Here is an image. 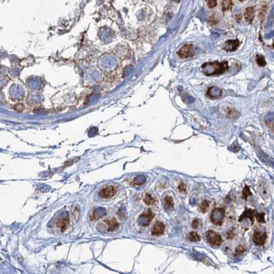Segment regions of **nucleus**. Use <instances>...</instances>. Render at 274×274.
<instances>
[{
	"label": "nucleus",
	"instance_id": "obj_5",
	"mask_svg": "<svg viewBox=\"0 0 274 274\" xmlns=\"http://www.w3.org/2000/svg\"><path fill=\"white\" fill-rule=\"evenodd\" d=\"M225 214V209L223 208H217L213 211L211 219L214 224L221 225L222 224L223 217Z\"/></svg>",
	"mask_w": 274,
	"mask_h": 274
},
{
	"label": "nucleus",
	"instance_id": "obj_29",
	"mask_svg": "<svg viewBox=\"0 0 274 274\" xmlns=\"http://www.w3.org/2000/svg\"><path fill=\"white\" fill-rule=\"evenodd\" d=\"M240 1H245V0H240Z\"/></svg>",
	"mask_w": 274,
	"mask_h": 274
},
{
	"label": "nucleus",
	"instance_id": "obj_1",
	"mask_svg": "<svg viewBox=\"0 0 274 274\" xmlns=\"http://www.w3.org/2000/svg\"><path fill=\"white\" fill-rule=\"evenodd\" d=\"M201 69L203 74L207 76H220L228 70L229 65L227 61L209 62L203 63Z\"/></svg>",
	"mask_w": 274,
	"mask_h": 274
},
{
	"label": "nucleus",
	"instance_id": "obj_7",
	"mask_svg": "<svg viewBox=\"0 0 274 274\" xmlns=\"http://www.w3.org/2000/svg\"><path fill=\"white\" fill-rule=\"evenodd\" d=\"M165 232V225L162 222L157 221L153 225V228L151 230V234L153 236H161Z\"/></svg>",
	"mask_w": 274,
	"mask_h": 274
},
{
	"label": "nucleus",
	"instance_id": "obj_19",
	"mask_svg": "<svg viewBox=\"0 0 274 274\" xmlns=\"http://www.w3.org/2000/svg\"><path fill=\"white\" fill-rule=\"evenodd\" d=\"M144 202L146 205H153L155 203V199L150 194L148 193H146L145 194V197H144Z\"/></svg>",
	"mask_w": 274,
	"mask_h": 274
},
{
	"label": "nucleus",
	"instance_id": "obj_6",
	"mask_svg": "<svg viewBox=\"0 0 274 274\" xmlns=\"http://www.w3.org/2000/svg\"><path fill=\"white\" fill-rule=\"evenodd\" d=\"M267 238V235L265 232H260L256 231L254 232L252 236L253 242L256 245H263L265 243V241Z\"/></svg>",
	"mask_w": 274,
	"mask_h": 274
},
{
	"label": "nucleus",
	"instance_id": "obj_8",
	"mask_svg": "<svg viewBox=\"0 0 274 274\" xmlns=\"http://www.w3.org/2000/svg\"><path fill=\"white\" fill-rule=\"evenodd\" d=\"M154 218V214L151 212V210L148 209V210L145 211L141 214V215L139 216V218H142V225L144 226L148 225L151 222L152 219Z\"/></svg>",
	"mask_w": 274,
	"mask_h": 274
},
{
	"label": "nucleus",
	"instance_id": "obj_21",
	"mask_svg": "<svg viewBox=\"0 0 274 274\" xmlns=\"http://www.w3.org/2000/svg\"><path fill=\"white\" fill-rule=\"evenodd\" d=\"M209 207V202L206 200H204L201 203L199 208L202 212H205Z\"/></svg>",
	"mask_w": 274,
	"mask_h": 274
},
{
	"label": "nucleus",
	"instance_id": "obj_17",
	"mask_svg": "<svg viewBox=\"0 0 274 274\" xmlns=\"http://www.w3.org/2000/svg\"><path fill=\"white\" fill-rule=\"evenodd\" d=\"M238 112L235 109L228 108L227 109V116L230 119H234L237 117Z\"/></svg>",
	"mask_w": 274,
	"mask_h": 274
},
{
	"label": "nucleus",
	"instance_id": "obj_2",
	"mask_svg": "<svg viewBox=\"0 0 274 274\" xmlns=\"http://www.w3.org/2000/svg\"><path fill=\"white\" fill-rule=\"evenodd\" d=\"M196 52V48L192 44L184 45L177 52L178 56L182 58H188L194 56Z\"/></svg>",
	"mask_w": 274,
	"mask_h": 274
},
{
	"label": "nucleus",
	"instance_id": "obj_24",
	"mask_svg": "<svg viewBox=\"0 0 274 274\" xmlns=\"http://www.w3.org/2000/svg\"><path fill=\"white\" fill-rule=\"evenodd\" d=\"M255 216L257 218L258 221L260 222V223H264V222H265V221H264V213H262V214H258V213L256 212Z\"/></svg>",
	"mask_w": 274,
	"mask_h": 274
},
{
	"label": "nucleus",
	"instance_id": "obj_20",
	"mask_svg": "<svg viewBox=\"0 0 274 274\" xmlns=\"http://www.w3.org/2000/svg\"><path fill=\"white\" fill-rule=\"evenodd\" d=\"M256 63L258 65L260 66V67H264L267 64L265 58H264V56H262V55L261 54L256 55Z\"/></svg>",
	"mask_w": 274,
	"mask_h": 274
},
{
	"label": "nucleus",
	"instance_id": "obj_25",
	"mask_svg": "<svg viewBox=\"0 0 274 274\" xmlns=\"http://www.w3.org/2000/svg\"><path fill=\"white\" fill-rule=\"evenodd\" d=\"M245 252V247H243V246H239V247H238L236 249V255H237V256H239V255H241V254H243V253H244V252Z\"/></svg>",
	"mask_w": 274,
	"mask_h": 274
},
{
	"label": "nucleus",
	"instance_id": "obj_4",
	"mask_svg": "<svg viewBox=\"0 0 274 274\" xmlns=\"http://www.w3.org/2000/svg\"><path fill=\"white\" fill-rule=\"evenodd\" d=\"M118 191L117 187L115 186H107L105 188L101 189L100 191L99 195L102 199H109L114 197Z\"/></svg>",
	"mask_w": 274,
	"mask_h": 274
},
{
	"label": "nucleus",
	"instance_id": "obj_12",
	"mask_svg": "<svg viewBox=\"0 0 274 274\" xmlns=\"http://www.w3.org/2000/svg\"><path fill=\"white\" fill-rule=\"evenodd\" d=\"M255 17V9L254 7H248L245 12V20L248 23H252Z\"/></svg>",
	"mask_w": 274,
	"mask_h": 274
},
{
	"label": "nucleus",
	"instance_id": "obj_13",
	"mask_svg": "<svg viewBox=\"0 0 274 274\" xmlns=\"http://www.w3.org/2000/svg\"><path fill=\"white\" fill-rule=\"evenodd\" d=\"M105 223H107V226H108V231L109 232H113V231L116 230V229L118 228L119 227V223L116 221L115 218H108V219L105 220Z\"/></svg>",
	"mask_w": 274,
	"mask_h": 274
},
{
	"label": "nucleus",
	"instance_id": "obj_28",
	"mask_svg": "<svg viewBox=\"0 0 274 274\" xmlns=\"http://www.w3.org/2000/svg\"><path fill=\"white\" fill-rule=\"evenodd\" d=\"M267 125L269 128L270 129H271L274 133V120L267 122Z\"/></svg>",
	"mask_w": 274,
	"mask_h": 274
},
{
	"label": "nucleus",
	"instance_id": "obj_11",
	"mask_svg": "<svg viewBox=\"0 0 274 274\" xmlns=\"http://www.w3.org/2000/svg\"><path fill=\"white\" fill-rule=\"evenodd\" d=\"M222 94V91L218 87H210L207 91V95L209 96V98H217L221 97Z\"/></svg>",
	"mask_w": 274,
	"mask_h": 274
},
{
	"label": "nucleus",
	"instance_id": "obj_27",
	"mask_svg": "<svg viewBox=\"0 0 274 274\" xmlns=\"http://www.w3.org/2000/svg\"><path fill=\"white\" fill-rule=\"evenodd\" d=\"M178 190L181 192H185L186 191V186L184 182H181L178 186Z\"/></svg>",
	"mask_w": 274,
	"mask_h": 274
},
{
	"label": "nucleus",
	"instance_id": "obj_26",
	"mask_svg": "<svg viewBox=\"0 0 274 274\" xmlns=\"http://www.w3.org/2000/svg\"><path fill=\"white\" fill-rule=\"evenodd\" d=\"M217 5V1L216 0H208L207 1V6L209 8H215Z\"/></svg>",
	"mask_w": 274,
	"mask_h": 274
},
{
	"label": "nucleus",
	"instance_id": "obj_14",
	"mask_svg": "<svg viewBox=\"0 0 274 274\" xmlns=\"http://www.w3.org/2000/svg\"><path fill=\"white\" fill-rule=\"evenodd\" d=\"M255 212H256L255 211L252 210V209H246V210H245V212H243V214H242V215L241 216V217H240V218H239V221H242V220H243V218H250L251 221H252V223H253L254 221V215H255V214H254V213H255Z\"/></svg>",
	"mask_w": 274,
	"mask_h": 274
},
{
	"label": "nucleus",
	"instance_id": "obj_3",
	"mask_svg": "<svg viewBox=\"0 0 274 274\" xmlns=\"http://www.w3.org/2000/svg\"><path fill=\"white\" fill-rule=\"evenodd\" d=\"M206 239L209 244L212 246H219L221 245L223 241L221 235L212 230L207 231L206 233Z\"/></svg>",
	"mask_w": 274,
	"mask_h": 274
},
{
	"label": "nucleus",
	"instance_id": "obj_16",
	"mask_svg": "<svg viewBox=\"0 0 274 274\" xmlns=\"http://www.w3.org/2000/svg\"><path fill=\"white\" fill-rule=\"evenodd\" d=\"M164 206H165V208H173V206H174V202H173V200L172 197L171 196H166L164 198Z\"/></svg>",
	"mask_w": 274,
	"mask_h": 274
},
{
	"label": "nucleus",
	"instance_id": "obj_9",
	"mask_svg": "<svg viewBox=\"0 0 274 274\" xmlns=\"http://www.w3.org/2000/svg\"><path fill=\"white\" fill-rule=\"evenodd\" d=\"M240 42L238 39L234 40H228L225 42V49L227 52H234L237 49L239 46Z\"/></svg>",
	"mask_w": 274,
	"mask_h": 274
},
{
	"label": "nucleus",
	"instance_id": "obj_10",
	"mask_svg": "<svg viewBox=\"0 0 274 274\" xmlns=\"http://www.w3.org/2000/svg\"><path fill=\"white\" fill-rule=\"evenodd\" d=\"M69 216H67V217L61 218V219H58L56 222V226L57 227H58L61 230L62 232H65V231L67 230V228L69 226Z\"/></svg>",
	"mask_w": 274,
	"mask_h": 274
},
{
	"label": "nucleus",
	"instance_id": "obj_18",
	"mask_svg": "<svg viewBox=\"0 0 274 274\" xmlns=\"http://www.w3.org/2000/svg\"><path fill=\"white\" fill-rule=\"evenodd\" d=\"M188 239L192 242H197L200 241L201 237L196 232H191L188 235Z\"/></svg>",
	"mask_w": 274,
	"mask_h": 274
},
{
	"label": "nucleus",
	"instance_id": "obj_22",
	"mask_svg": "<svg viewBox=\"0 0 274 274\" xmlns=\"http://www.w3.org/2000/svg\"><path fill=\"white\" fill-rule=\"evenodd\" d=\"M251 194H252V192H251L250 188H249L247 186H245V187L244 188L243 191V196H244V198L247 199L248 196H250Z\"/></svg>",
	"mask_w": 274,
	"mask_h": 274
},
{
	"label": "nucleus",
	"instance_id": "obj_23",
	"mask_svg": "<svg viewBox=\"0 0 274 274\" xmlns=\"http://www.w3.org/2000/svg\"><path fill=\"white\" fill-rule=\"evenodd\" d=\"M201 225V222L199 219H197V218H195V219L193 220V221L192 222V227L193 229H197L198 227H200V225Z\"/></svg>",
	"mask_w": 274,
	"mask_h": 274
},
{
	"label": "nucleus",
	"instance_id": "obj_15",
	"mask_svg": "<svg viewBox=\"0 0 274 274\" xmlns=\"http://www.w3.org/2000/svg\"><path fill=\"white\" fill-rule=\"evenodd\" d=\"M232 0H223L222 1V9L223 11H228L232 8Z\"/></svg>",
	"mask_w": 274,
	"mask_h": 274
}]
</instances>
